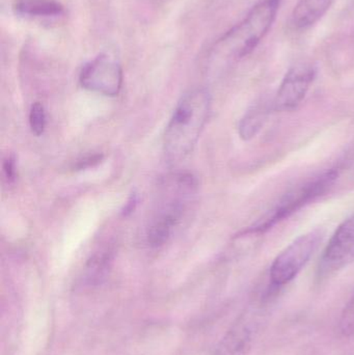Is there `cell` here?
Masks as SVG:
<instances>
[{"mask_svg":"<svg viewBox=\"0 0 354 355\" xmlns=\"http://www.w3.org/2000/svg\"><path fill=\"white\" fill-rule=\"evenodd\" d=\"M211 97L207 89L185 94L175 108L164 135V152L170 164L184 160L193 152L209 116Z\"/></svg>","mask_w":354,"mask_h":355,"instance_id":"1","label":"cell"},{"mask_svg":"<svg viewBox=\"0 0 354 355\" xmlns=\"http://www.w3.org/2000/svg\"><path fill=\"white\" fill-rule=\"evenodd\" d=\"M280 0H262L247 16L229 31L216 44V50L234 58L251 54L272 28L278 14Z\"/></svg>","mask_w":354,"mask_h":355,"instance_id":"2","label":"cell"},{"mask_svg":"<svg viewBox=\"0 0 354 355\" xmlns=\"http://www.w3.org/2000/svg\"><path fill=\"white\" fill-rule=\"evenodd\" d=\"M338 178V168H330V171H326L318 175L317 177L297 186L294 189L287 192L269 212L266 213L263 217L247 230L241 231L237 238L245 237V235L266 233L276 227L278 223L292 216L303 207L311 204L312 202L330 191Z\"/></svg>","mask_w":354,"mask_h":355,"instance_id":"3","label":"cell"},{"mask_svg":"<svg viewBox=\"0 0 354 355\" xmlns=\"http://www.w3.org/2000/svg\"><path fill=\"white\" fill-rule=\"evenodd\" d=\"M324 235L320 229L308 232L274 259L270 268V279L274 287H283L299 275L321 243Z\"/></svg>","mask_w":354,"mask_h":355,"instance_id":"4","label":"cell"},{"mask_svg":"<svg viewBox=\"0 0 354 355\" xmlns=\"http://www.w3.org/2000/svg\"><path fill=\"white\" fill-rule=\"evenodd\" d=\"M354 263V214L345 219L335 231L326 245L317 275L326 279Z\"/></svg>","mask_w":354,"mask_h":355,"instance_id":"5","label":"cell"},{"mask_svg":"<svg viewBox=\"0 0 354 355\" xmlns=\"http://www.w3.org/2000/svg\"><path fill=\"white\" fill-rule=\"evenodd\" d=\"M83 89L107 97H116L123 85L120 64L106 54H100L83 66L79 75Z\"/></svg>","mask_w":354,"mask_h":355,"instance_id":"6","label":"cell"},{"mask_svg":"<svg viewBox=\"0 0 354 355\" xmlns=\"http://www.w3.org/2000/svg\"><path fill=\"white\" fill-rule=\"evenodd\" d=\"M316 77L315 67L310 64L293 66L285 75L278 93L272 101L274 112H291L299 107L303 101L314 79Z\"/></svg>","mask_w":354,"mask_h":355,"instance_id":"7","label":"cell"},{"mask_svg":"<svg viewBox=\"0 0 354 355\" xmlns=\"http://www.w3.org/2000/svg\"><path fill=\"white\" fill-rule=\"evenodd\" d=\"M260 312L247 310L236 319L218 347V355H245L259 329Z\"/></svg>","mask_w":354,"mask_h":355,"instance_id":"8","label":"cell"},{"mask_svg":"<svg viewBox=\"0 0 354 355\" xmlns=\"http://www.w3.org/2000/svg\"><path fill=\"white\" fill-rule=\"evenodd\" d=\"M334 0H299L291 14L294 28L307 29L313 26L326 14Z\"/></svg>","mask_w":354,"mask_h":355,"instance_id":"9","label":"cell"},{"mask_svg":"<svg viewBox=\"0 0 354 355\" xmlns=\"http://www.w3.org/2000/svg\"><path fill=\"white\" fill-rule=\"evenodd\" d=\"M14 12L25 18H52L64 14V6L57 0H14Z\"/></svg>","mask_w":354,"mask_h":355,"instance_id":"10","label":"cell"},{"mask_svg":"<svg viewBox=\"0 0 354 355\" xmlns=\"http://www.w3.org/2000/svg\"><path fill=\"white\" fill-rule=\"evenodd\" d=\"M112 264V254L110 250L94 254L83 270L82 284L89 287H95L105 281Z\"/></svg>","mask_w":354,"mask_h":355,"instance_id":"11","label":"cell"},{"mask_svg":"<svg viewBox=\"0 0 354 355\" xmlns=\"http://www.w3.org/2000/svg\"><path fill=\"white\" fill-rule=\"evenodd\" d=\"M270 110H272V105L270 107L266 104L251 106L239 123V135L241 139L245 141L254 139L263 128Z\"/></svg>","mask_w":354,"mask_h":355,"instance_id":"12","label":"cell"},{"mask_svg":"<svg viewBox=\"0 0 354 355\" xmlns=\"http://www.w3.org/2000/svg\"><path fill=\"white\" fill-rule=\"evenodd\" d=\"M338 329L341 335L344 337L354 336V292L345 308L343 309L340 320L338 323Z\"/></svg>","mask_w":354,"mask_h":355,"instance_id":"13","label":"cell"},{"mask_svg":"<svg viewBox=\"0 0 354 355\" xmlns=\"http://www.w3.org/2000/svg\"><path fill=\"white\" fill-rule=\"evenodd\" d=\"M29 126L33 135L37 137L43 135L45 131L46 112L39 102H35L31 105L30 112H29Z\"/></svg>","mask_w":354,"mask_h":355,"instance_id":"14","label":"cell"},{"mask_svg":"<svg viewBox=\"0 0 354 355\" xmlns=\"http://www.w3.org/2000/svg\"><path fill=\"white\" fill-rule=\"evenodd\" d=\"M103 160L102 154H93V155L85 156L76 162L74 166L75 170L82 171L85 168H93Z\"/></svg>","mask_w":354,"mask_h":355,"instance_id":"15","label":"cell"},{"mask_svg":"<svg viewBox=\"0 0 354 355\" xmlns=\"http://www.w3.org/2000/svg\"><path fill=\"white\" fill-rule=\"evenodd\" d=\"M2 172L8 183H12L16 180V160L12 156H8L2 164Z\"/></svg>","mask_w":354,"mask_h":355,"instance_id":"16","label":"cell"},{"mask_svg":"<svg viewBox=\"0 0 354 355\" xmlns=\"http://www.w3.org/2000/svg\"><path fill=\"white\" fill-rule=\"evenodd\" d=\"M137 202H139V198H137L136 194H132L129 198L128 202L125 205L124 209L122 210V214L124 216H127V215L131 214L133 211L136 208Z\"/></svg>","mask_w":354,"mask_h":355,"instance_id":"17","label":"cell"}]
</instances>
